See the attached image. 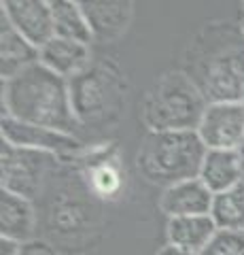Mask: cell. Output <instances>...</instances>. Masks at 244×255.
<instances>
[{"instance_id": "12", "label": "cell", "mask_w": 244, "mask_h": 255, "mask_svg": "<svg viewBox=\"0 0 244 255\" xmlns=\"http://www.w3.org/2000/svg\"><path fill=\"white\" fill-rule=\"evenodd\" d=\"M45 68H49L51 73H56L64 79H75L81 73H85L93 60H91V51L89 45L85 43H77V41H68V38H60L53 36L41 49V60Z\"/></svg>"}, {"instance_id": "20", "label": "cell", "mask_w": 244, "mask_h": 255, "mask_svg": "<svg viewBox=\"0 0 244 255\" xmlns=\"http://www.w3.org/2000/svg\"><path fill=\"white\" fill-rule=\"evenodd\" d=\"M200 255H244V232L219 230Z\"/></svg>"}, {"instance_id": "6", "label": "cell", "mask_w": 244, "mask_h": 255, "mask_svg": "<svg viewBox=\"0 0 244 255\" xmlns=\"http://www.w3.org/2000/svg\"><path fill=\"white\" fill-rule=\"evenodd\" d=\"M60 157L34 149L15 147L2 140L0 147V162H2V189L21 196L26 200L34 198L43 191L47 174L56 166Z\"/></svg>"}, {"instance_id": "7", "label": "cell", "mask_w": 244, "mask_h": 255, "mask_svg": "<svg viewBox=\"0 0 244 255\" xmlns=\"http://www.w3.org/2000/svg\"><path fill=\"white\" fill-rule=\"evenodd\" d=\"M2 140L15 147L51 153L60 159L79 157L85 151L83 142L77 136H73V134H64V132L32 126V124H23L9 115H2Z\"/></svg>"}, {"instance_id": "24", "label": "cell", "mask_w": 244, "mask_h": 255, "mask_svg": "<svg viewBox=\"0 0 244 255\" xmlns=\"http://www.w3.org/2000/svg\"><path fill=\"white\" fill-rule=\"evenodd\" d=\"M238 153H240V170H242V185H244V145L238 149Z\"/></svg>"}, {"instance_id": "13", "label": "cell", "mask_w": 244, "mask_h": 255, "mask_svg": "<svg viewBox=\"0 0 244 255\" xmlns=\"http://www.w3.org/2000/svg\"><path fill=\"white\" fill-rule=\"evenodd\" d=\"M41 60V51L30 45L6 17L0 15V75L2 81L17 77L26 68L34 66Z\"/></svg>"}, {"instance_id": "15", "label": "cell", "mask_w": 244, "mask_h": 255, "mask_svg": "<svg viewBox=\"0 0 244 255\" xmlns=\"http://www.w3.org/2000/svg\"><path fill=\"white\" fill-rule=\"evenodd\" d=\"M219 228L210 215H193V217H172L166 223L168 245L200 255L210 241L217 236Z\"/></svg>"}, {"instance_id": "23", "label": "cell", "mask_w": 244, "mask_h": 255, "mask_svg": "<svg viewBox=\"0 0 244 255\" xmlns=\"http://www.w3.org/2000/svg\"><path fill=\"white\" fill-rule=\"evenodd\" d=\"M155 255H193V253L178 249V247H174V245H163V247H160V249H157Z\"/></svg>"}, {"instance_id": "18", "label": "cell", "mask_w": 244, "mask_h": 255, "mask_svg": "<svg viewBox=\"0 0 244 255\" xmlns=\"http://www.w3.org/2000/svg\"><path fill=\"white\" fill-rule=\"evenodd\" d=\"M212 221L219 230H230V232H244V185L240 183L225 194L215 196L210 211Z\"/></svg>"}, {"instance_id": "21", "label": "cell", "mask_w": 244, "mask_h": 255, "mask_svg": "<svg viewBox=\"0 0 244 255\" xmlns=\"http://www.w3.org/2000/svg\"><path fill=\"white\" fill-rule=\"evenodd\" d=\"M19 255H60V251L56 249V247H51L49 243L34 238V241H30V243H23V245H21Z\"/></svg>"}, {"instance_id": "9", "label": "cell", "mask_w": 244, "mask_h": 255, "mask_svg": "<svg viewBox=\"0 0 244 255\" xmlns=\"http://www.w3.org/2000/svg\"><path fill=\"white\" fill-rule=\"evenodd\" d=\"M0 6V15L38 51L56 36L51 2L47 0H4Z\"/></svg>"}, {"instance_id": "5", "label": "cell", "mask_w": 244, "mask_h": 255, "mask_svg": "<svg viewBox=\"0 0 244 255\" xmlns=\"http://www.w3.org/2000/svg\"><path fill=\"white\" fill-rule=\"evenodd\" d=\"M70 98L81 126L104 124L121 113L125 79L115 64L93 62L85 73L70 79Z\"/></svg>"}, {"instance_id": "25", "label": "cell", "mask_w": 244, "mask_h": 255, "mask_svg": "<svg viewBox=\"0 0 244 255\" xmlns=\"http://www.w3.org/2000/svg\"><path fill=\"white\" fill-rule=\"evenodd\" d=\"M240 28H242V32H244V17L240 19Z\"/></svg>"}, {"instance_id": "10", "label": "cell", "mask_w": 244, "mask_h": 255, "mask_svg": "<svg viewBox=\"0 0 244 255\" xmlns=\"http://www.w3.org/2000/svg\"><path fill=\"white\" fill-rule=\"evenodd\" d=\"M81 4L96 43H117L132 26L134 2L130 0H91Z\"/></svg>"}, {"instance_id": "16", "label": "cell", "mask_w": 244, "mask_h": 255, "mask_svg": "<svg viewBox=\"0 0 244 255\" xmlns=\"http://www.w3.org/2000/svg\"><path fill=\"white\" fill-rule=\"evenodd\" d=\"M198 179H202V183L215 196L238 187L242 183L240 153L227 149H208Z\"/></svg>"}, {"instance_id": "8", "label": "cell", "mask_w": 244, "mask_h": 255, "mask_svg": "<svg viewBox=\"0 0 244 255\" xmlns=\"http://www.w3.org/2000/svg\"><path fill=\"white\" fill-rule=\"evenodd\" d=\"M195 132L206 149L238 151L244 145V105L210 102Z\"/></svg>"}, {"instance_id": "2", "label": "cell", "mask_w": 244, "mask_h": 255, "mask_svg": "<svg viewBox=\"0 0 244 255\" xmlns=\"http://www.w3.org/2000/svg\"><path fill=\"white\" fill-rule=\"evenodd\" d=\"M2 115L73 136L81 128L70 98V81L41 62L2 81Z\"/></svg>"}, {"instance_id": "11", "label": "cell", "mask_w": 244, "mask_h": 255, "mask_svg": "<svg viewBox=\"0 0 244 255\" xmlns=\"http://www.w3.org/2000/svg\"><path fill=\"white\" fill-rule=\"evenodd\" d=\"M215 194L204 185L202 179H189L176 183L162 191L160 211L168 219L172 217H193V215H210Z\"/></svg>"}, {"instance_id": "22", "label": "cell", "mask_w": 244, "mask_h": 255, "mask_svg": "<svg viewBox=\"0 0 244 255\" xmlns=\"http://www.w3.org/2000/svg\"><path fill=\"white\" fill-rule=\"evenodd\" d=\"M21 243H15L11 238H0V255H19Z\"/></svg>"}, {"instance_id": "4", "label": "cell", "mask_w": 244, "mask_h": 255, "mask_svg": "<svg viewBox=\"0 0 244 255\" xmlns=\"http://www.w3.org/2000/svg\"><path fill=\"white\" fill-rule=\"evenodd\" d=\"M208 102L183 70H168L149 87L140 117L149 132L198 130Z\"/></svg>"}, {"instance_id": "14", "label": "cell", "mask_w": 244, "mask_h": 255, "mask_svg": "<svg viewBox=\"0 0 244 255\" xmlns=\"http://www.w3.org/2000/svg\"><path fill=\"white\" fill-rule=\"evenodd\" d=\"M36 230V213L32 200L15 196L2 189L0 198V238H11L15 243L34 241Z\"/></svg>"}, {"instance_id": "19", "label": "cell", "mask_w": 244, "mask_h": 255, "mask_svg": "<svg viewBox=\"0 0 244 255\" xmlns=\"http://www.w3.org/2000/svg\"><path fill=\"white\" fill-rule=\"evenodd\" d=\"M87 162H93L87 168V183L89 189L98 198H117L123 187V177L119 166L111 159H93L87 157Z\"/></svg>"}, {"instance_id": "1", "label": "cell", "mask_w": 244, "mask_h": 255, "mask_svg": "<svg viewBox=\"0 0 244 255\" xmlns=\"http://www.w3.org/2000/svg\"><path fill=\"white\" fill-rule=\"evenodd\" d=\"M183 73L206 102L244 105V32L240 23L215 19L195 32L183 53Z\"/></svg>"}, {"instance_id": "26", "label": "cell", "mask_w": 244, "mask_h": 255, "mask_svg": "<svg viewBox=\"0 0 244 255\" xmlns=\"http://www.w3.org/2000/svg\"><path fill=\"white\" fill-rule=\"evenodd\" d=\"M242 17H244V4H242Z\"/></svg>"}, {"instance_id": "17", "label": "cell", "mask_w": 244, "mask_h": 255, "mask_svg": "<svg viewBox=\"0 0 244 255\" xmlns=\"http://www.w3.org/2000/svg\"><path fill=\"white\" fill-rule=\"evenodd\" d=\"M51 13L56 36L85 45L93 43L89 21L85 17L81 2H77V0H51Z\"/></svg>"}, {"instance_id": "3", "label": "cell", "mask_w": 244, "mask_h": 255, "mask_svg": "<svg viewBox=\"0 0 244 255\" xmlns=\"http://www.w3.org/2000/svg\"><path fill=\"white\" fill-rule=\"evenodd\" d=\"M206 151L195 130L147 132L136 153V168L147 183L168 189L198 179Z\"/></svg>"}]
</instances>
